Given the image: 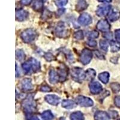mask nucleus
<instances>
[{
  "mask_svg": "<svg viewBox=\"0 0 120 120\" xmlns=\"http://www.w3.org/2000/svg\"><path fill=\"white\" fill-rule=\"evenodd\" d=\"M59 76H60V80L61 81H64L66 79V78H67V71L64 68H62L59 70Z\"/></svg>",
  "mask_w": 120,
  "mask_h": 120,
  "instance_id": "a878e982",
  "label": "nucleus"
},
{
  "mask_svg": "<svg viewBox=\"0 0 120 120\" xmlns=\"http://www.w3.org/2000/svg\"><path fill=\"white\" fill-rule=\"evenodd\" d=\"M21 88L25 91H30L33 89V86L32 84L31 81L30 79H24L21 81Z\"/></svg>",
  "mask_w": 120,
  "mask_h": 120,
  "instance_id": "4468645a",
  "label": "nucleus"
},
{
  "mask_svg": "<svg viewBox=\"0 0 120 120\" xmlns=\"http://www.w3.org/2000/svg\"><path fill=\"white\" fill-rule=\"evenodd\" d=\"M26 118L29 119V120H38V118H37V116L32 115V113L26 114Z\"/></svg>",
  "mask_w": 120,
  "mask_h": 120,
  "instance_id": "58836bf2",
  "label": "nucleus"
},
{
  "mask_svg": "<svg viewBox=\"0 0 120 120\" xmlns=\"http://www.w3.org/2000/svg\"><path fill=\"white\" fill-rule=\"evenodd\" d=\"M36 101H34L33 95L28 96L22 102V107L26 114L33 113L36 109Z\"/></svg>",
  "mask_w": 120,
  "mask_h": 120,
  "instance_id": "f03ea898",
  "label": "nucleus"
},
{
  "mask_svg": "<svg viewBox=\"0 0 120 120\" xmlns=\"http://www.w3.org/2000/svg\"><path fill=\"white\" fill-rule=\"evenodd\" d=\"M70 119L73 120H84V116L81 112H76L71 113L70 116Z\"/></svg>",
  "mask_w": 120,
  "mask_h": 120,
  "instance_id": "412c9836",
  "label": "nucleus"
},
{
  "mask_svg": "<svg viewBox=\"0 0 120 120\" xmlns=\"http://www.w3.org/2000/svg\"><path fill=\"white\" fill-rule=\"evenodd\" d=\"M111 7L110 6H101L98 7L96 10V15L99 17L105 16L108 15L111 10Z\"/></svg>",
  "mask_w": 120,
  "mask_h": 120,
  "instance_id": "9b49d317",
  "label": "nucleus"
},
{
  "mask_svg": "<svg viewBox=\"0 0 120 120\" xmlns=\"http://www.w3.org/2000/svg\"><path fill=\"white\" fill-rule=\"evenodd\" d=\"M44 57L48 61H52L55 60V57L54 55L52 53H50V52L45 53V55H44Z\"/></svg>",
  "mask_w": 120,
  "mask_h": 120,
  "instance_id": "c756f323",
  "label": "nucleus"
},
{
  "mask_svg": "<svg viewBox=\"0 0 120 120\" xmlns=\"http://www.w3.org/2000/svg\"><path fill=\"white\" fill-rule=\"evenodd\" d=\"M115 36L117 42L120 43V29L115 30Z\"/></svg>",
  "mask_w": 120,
  "mask_h": 120,
  "instance_id": "72a5a7b5",
  "label": "nucleus"
},
{
  "mask_svg": "<svg viewBox=\"0 0 120 120\" xmlns=\"http://www.w3.org/2000/svg\"><path fill=\"white\" fill-rule=\"evenodd\" d=\"M74 37L77 40H82L83 39L84 36H83V33L82 31H78L76 32L74 34Z\"/></svg>",
  "mask_w": 120,
  "mask_h": 120,
  "instance_id": "7c9ffc66",
  "label": "nucleus"
},
{
  "mask_svg": "<svg viewBox=\"0 0 120 120\" xmlns=\"http://www.w3.org/2000/svg\"><path fill=\"white\" fill-rule=\"evenodd\" d=\"M16 58L18 59L19 61H22L24 60L25 58V53L23 52V51L21 49H18L16 51Z\"/></svg>",
  "mask_w": 120,
  "mask_h": 120,
  "instance_id": "cd10ccee",
  "label": "nucleus"
},
{
  "mask_svg": "<svg viewBox=\"0 0 120 120\" xmlns=\"http://www.w3.org/2000/svg\"><path fill=\"white\" fill-rule=\"evenodd\" d=\"M115 105H116L118 108H120V96H117L115 97L114 100Z\"/></svg>",
  "mask_w": 120,
  "mask_h": 120,
  "instance_id": "c9c22d12",
  "label": "nucleus"
},
{
  "mask_svg": "<svg viewBox=\"0 0 120 120\" xmlns=\"http://www.w3.org/2000/svg\"><path fill=\"white\" fill-rule=\"evenodd\" d=\"M88 45L90 46L94 47L97 45V41H95L94 40H93V38H90V39L89 40V41H88Z\"/></svg>",
  "mask_w": 120,
  "mask_h": 120,
  "instance_id": "f704fd0d",
  "label": "nucleus"
},
{
  "mask_svg": "<svg viewBox=\"0 0 120 120\" xmlns=\"http://www.w3.org/2000/svg\"><path fill=\"white\" fill-rule=\"evenodd\" d=\"M28 16V13L23 9L17 10L16 12V18L18 21L22 22L27 19Z\"/></svg>",
  "mask_w": 120,
  "mask_h": 120,
  "instance_id": "ddd939ff",
  "label": "nucleus"
},
{
  "mask_svg": "<svg viewBox=\"0 0 120 120\" xmlns=\"http://www.w3.org/2000/svg\"><path fill=\"white\" fill-rule=\"evenodd\" d=\"M98 35H99L98 32L96 30H94V31H92L90 33H89L88 37L90 38H93H93H97L98 37Z\"/></svg>",
  "mask_w": 120,
  "mask_h": 120,
  "instance_id": "2f4dec72",
  "label": "nucleus"
},
{
  "mask_svg": "<svg viewBox=\"0 0 120 120\" xmlns=\"http://www.w3.org/2000/svg\"><path fill=\"white\" fill-rule=\"evenodd\" d=\"M40 91L43 92H50L52 91V90L48 86H43L40 88Z\"/></svg>",
  "mask_w": 120,
  "mask_h": 120,
  "instance_id": "e433bc0d",
  "label": "nucleus"
},
{
  "mask_svg": "<svg viewBox=\"0 0 120 120\" xmlns=\"http://www.w3.org/2000/svg\"><path fill=\"white\" fill-rule=\"evenodd\" d=\"M43 6V2L42 0H35L33 4V8L35 10H40Z\"/></svg>",
  "mask_w": 120,
  "mask_h": 120,
  "instance_id": "b1692460",
  "label": "nucleus"
},
{
  "mask_svg": "<svg viewBox=\"0 0 120 120\" xmlns=\"http://www.w3.org/2000/svg\"><path fill=\"white\" fill-rule=\"evenodd\" d=\"M45 100L50 105L56 106L60 103V98L56 95H47L45 97Z\"/></svg>",
  "mask_w": 120,
  "mask_h": 120,
  "instance_id": "f8f14e48",
  "label": "nucleus"
},
{
  "mask_svg": "<svg viewBox=\"0 0 120 120\" xmlns=\"http://www.w3.org/2000/svg\"><path fill=\"white\" fill-rule=\"evenodd\" d=\"M100 2H106V3H111L112 0H98Z\"/></svg>",
  "mask_w": 120,
  "mask_h": 120,
  "instance_id": "79ce46f5",
  "label": "nucleus"
},
{
  "mask_svg": "<svg viewBox=\"0 0 120 120\" xmlns=\"http://www.w3.org/2000/svg\"><path fill=\"white\" fill-rule=\"evenodd\" d=\"M104 37L108 40H112V34L111 33H109V32H107V33H106V34L104 35Z\"/></svg>",
  "mask_w": 120,
  "mask_h": 120,
  "instance_id": "4c0bfd02",
  "label": "nucleus"
},
{
  "mask_svg": "<svg viewBox=\"0 0 120 120\" xmlns=\"http://www.w3.org/2000/svg\"><path fill=\"white\" fill-rule=\"evenodd\" d=\"M97 28L98 30L107 33L111 29V25L106 20L101 19L99 21V22L97 24Z\"/></svg>",
  "mask_w": 120,
  "mask_h": 120,
  "instance_id": "1a4fd4ad",
  "label": "nucleus"
},
{
  "mask_svg": "<svg viewBox=\"0 0 120 120\" xmlns=\"http://www.w3.org/2000/svg\"><path fill=\"white\" fill-rule=\"evenodd\" d=\"M100 49L103 51L104 52H108V48H109V45H108V42L103 40H101L100 41Z\"/></svg>",
  "mask_w": 120,
  "mask_h": 120,
  "instance_id": "bb28decb",
  "label": "nucleus"
},
{
  "mask_svg": "<svg viewBox=\"0 0 120 120\" xmlns=\"http://www.w3.org/2000/svg\"><path fill=\"white\" fill-rule=\"evenodd\" d=\"M55 33L57 37H63L66 36L67 33V30L64 22H60L58 23L55 28Z\"/></svg>",
  "mask_w": 120,
  "mask_h": 120,
  "instance_id": "0eeeda50",
  "label": "nucleus"
},
{
  "mask_svg": "<svg viewBox=\"0 0 120 120\" xmlns=\"http://www.w3.org/2000/svg\"><path fill=\"white\" fill-rule=\"evenodd\" d=\"M111 88L113 93H116L120 91V84L117 83H112L111 85Z\"/></svg>",
  "mask_w": 120,
  "mask_h": 120,
  "instance_id": "c85d7f7f",
  "label": "nucleus"
},
{
  "mask_svg": "<svg viewBox=\"0 0 120 120\" xmlns=\"http://www.w3.org/2000/svg\"><path fill=\"white\" fill-rule=\"evenodd\" d=\"M76 103L81 106L91 107L94 105V102L89 97H84L83 96H79L76 98Z\"/></svg>",
  "mask_w": 120,
  "mask_h": 120,
  "instance_id": "423d86ee",
  "label": "nucleus"
},
{
  "mask_svg": "<svg viewBox=\"0 0 120 120\" xmlns=\"http://www.w3.org/2000/svg\"><path fill=\"white\" fill-rule=\"evenodd\" d=\"M60 79L58 73L55 71L54 70H51L49 71V82L52 84L57 83Z\"/></svg>",
  "mask_w": 120,
  "mask_h": 120,
  "instance_id": "2eb2a0df",
  "label": "nucleus"
},
{
  "mask_svg": "<svg viewBox=\"0 0 120 120\" xmlns=\"http://www.w3.org/2000/svg\"><path fill=\"white\" fill-rule=\"evenodd\" d=\"M67 3V0H56V4L58 7H63Z\"/></svg>",
  "mask_w": 120,
  "mask_h": 120,
  "instance_id": "473e14b6",
  "label": "nucleus"
},
{
  "mask_svg": "<svg viewBox=\"0 0 120 120\" xmlns=\"http://www.w3.org/2000/svg\"><path fill=\"white\" fill-rule=\"evenodd\" d=\"M93 58V52L88 49H84L82 51L80 60L83 65H86L89 64Z\"/></svg>",
  "mask_w": 120,
  "mask_h": 120,
  "instance_id": "39448f33",
  "label": "nucleus"
},
{
  "mask_svg": "<svg viewBox=\"0 0 120 120\" xmlns=\"http://www.w3.org/2000/svg\"><path fill=\"white\" fill-rule=\"evenodd\" d=\"M120 11L116 10V9H113L110 12L108 18H109V21H111V22H115V21H117L118 19L120 18Z\"/></svg>",
  "mask_w": 120,
  "mask_h": 120,
  "instance_id": "a211bd4d",
  "label": "nucleus"
},
{
  "mask_svg": "<svg viewBox=\"0 0 120 120\" xmlns=\"http://www.w3.org/2000/svg\"><path fill=\"white\" fill-rule=\"evenodd\" d=\"M87 7V4L85 0H79L76 6V10L81 11Z\"/></svg>",
  "mask_w": 120,
  "mask_h": 120,
  "instance_id": "4be33fe9",
  "label": "nucleus"
},
{
  "mask_svg": "<svg viewBox=\"0 0 120 120\" xmlns=\"http://www.w3.org/2000/svg\"><path fill=\"white\" fill-rule=\"evenodd\" d=\"M22 68L26 73L31 72H37L40 69V63L35 58H31L28 61L22 64Z\"/></svg>",
  "mask_w": 120,
  "mask_h": 120,
  "instance_id": "f257e3e1",
  "label": "nucleus"
},
{
  "mask_svg": "<svg viewBox=\"0 0 120 120\" xmlns=\"http://www.w3.org/2000/svg\"><path fill=\"white\" fill-rule=\"evenodd\" d=\"M37 34L33 29H27L22 32L21 34V38L25 43H30L36 38Z\"/></svg>",
  "mask_w": 120,
  "mask_h": 120,
  "instance_id": "20e7f679",
  "label": "nucleus"
},
{
  "mask_svg": "<svg viewBox=\"0 0 120 120\" xmlns=\"http://www.w3.org/2000/svg\"><path fill=\"white\" fill-rule=\"evenodd\" d=\"M111 113L112 115V117L113 118H116L118 116V112L115 111H111Z\"/></svg>",
  "mask_w": 120,
  "mask_h": 120,
  "instance_id": "ea45409f",
  "label": "nucleus"
},
{
  "mask_svg": "<svg viewBox=\"0 0 120 120\" xmlns=\"http://www.w3.org/2000/svg\"><path fill=\"white\" fill-rule=\"evenodd\" d=\"M96 72L93 68H89L85 71V79L88 81H92L96 76Z\"/></svg>",
  "mask_w": 120,
  "mask_h": 120,
  "instance_id": "6ab92c4d",
  "label": "nucleus"
},
{
  "mask_svg": "<svg viewBox=\"0 0 120 120\" xmlns=\"http://www.w3.org/2000/svg\"><path fill=\"white\" fill-rule=\"evenodd\" d=\"M32 1V0H21V2L24 5H28L29 4L31 3Z\"/></svg>",
  "mask_w": 120,
  "mask_h": 120,
  "instance_id": "a19ab883",
  "label": "nucleus"
},
{
  "mask_svg": "<svg viewBox=\"0 0 120 120\" xmlns=\"http://www.w3.org/2000/svg\"><path fill=\"white\" fill-rule=\"evenodd\" d=\"M94 118L98 120H110L111 117L107 112L104 111H97L94 115Z\"/></svg>",
  "mask_w": 120,
  "mask_h": 120,
  "instance_id": "dca6fc26",
  "label": "nucleus"
},
{
  "mask_svg": "<svg viewBox=\"0 0 120 120\" xmlns=\"http://www.w3.org/2000/svg\"><path fill=\"white\" fill-rule=\"evenodd\" d=\"M78 21L81 25L86 26L92 22V18L88 13H83L79 17Z\"/></svg>",
  "mask_w": 120,
  "mask_h": 120,
  "instance_id": "6e6552de",
  "label": "nucleus"
},
{
  "mask_svg": "<svg viewBox=\"0 0 120 120\" xmlns=\"http://www.w3.org/2000/svg\"><path fill=\"white\" fill-rule=\"evenodd\" d=\"M41 117L43 120H52L54 118L53 115L52 114V112L50 111H46L43 112L41 114Z\"/></svg>",
  "mask_w": 120,
  "mask_h": 120,
  "instance_id": "5701e85b",
  "label": "nucleus"
},
{
  "mask_svg": "<svg viewBox=\"0 0 120 120\" xmlns=\"http://www.w3.org/2000/svg\"><path fill=\"white\" fill-rule=\"evenodd\" d=\"M118 43L115 42V41H111L110 42V45H111V51L112 52H118L120 50V45H119Z\"/></svg>",
  "mask_w": 120,
  "mask_h": 120,
  "instance_id": "393cba45",
  "label": "nucleus"
},
{
  "mask_svg": "<svg viewBox=\"0 0 120 120\" xmlns=\"http://www.w3.org/2000/svg\"><path fill=\"white\" fill-rule=\"evenodd\" d=\"M61 106L65 109H71L76 107L77 103L71 100H64L62 101Z\"/></svg>",
  "mask_w": 120,
  "mask_h": 120,
  "instance_id": "f3484780",
  "label": "nucleus"
},
{
  "mask_svg": "<svg viewBox=\"0 0 120 120\" xmlns=\"http://www.w3.org/2000/svg\"><path fill=\"white\" fill-rule=\"evenodd\" d=\"M98 79L103 83H107L109 82V73L108 72H103L98 75Z\"/></svg>",
  "mask_w": 120,
  "mask_h": 120,
  "instance_id": "aec40b11",
  "label": "nucleus"
},
{
  "mask_svg": "<svg viewBox=\"0 0 120 120\" xmlns=\"http://www.w3.org/2000/svg\"><path fill=\"white\" fill-rule=\"evenodd\" d=\"M71 78L73 80L78 82H81L85 79V72L79 67H74L71 69Z\"/></svg>",
  "mask_w": 120,
  "mask_h": 120,
  "instance_id": "7ed1b4c3",
  "label": "nucleus"
},
{
  "mask_svg": "<svg viewBox=\"0 0 120 120\" xmlns=\"http://www.w3.org/2000/svg\"><path fill=\"white\" fill-rule=\"evenodd\" d=\"M90 91L92 94H97L100 93L102 90V86L101 84L98 82H92L89 85Z\"/></svg>",
  "mask_w": 120,
  "mask_h": 120,
  "instance_id": "9d476101",
  "label": "nucleus"
}]
</instances>
